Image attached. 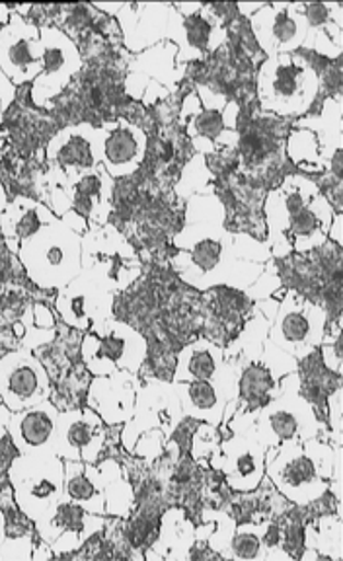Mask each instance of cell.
Instances as JSON below:
<instances>
[{
	"label": "cell",
	"instance_id": "1f68e13d",
	"mask_svg": "<svg viewBox=\"0 0 343 561\" xmlns=\"http://www.w3.org/2000/svg\"><path fill=\"white\" fill-rule=\"evenodd\" d=\"M7 205H9V195H7V190H4V185L0 182V217H2V213L7 209Z\"/></svg>",
	"mask_w": 343,
	"mask_h": 561
},
{
	"label": "cell",
	"instance_id": "4316f807",
	"mask_svg": "<svg viewBox=\"0 0 343 561\" xmlns=\"http://www.w3.org/2000/svg\"><path fill=\"white\" fill-rule=\"evenodd\" d=\"M287 154L293 164L300 170V174H324L325 164L320 157V142L310 129L297 127L293 129L287 139Z\"/></svg>",
	"mask_w": 343,
	"mask_h": 561
},
{
	"label": "cell",
	"instance_id": "f1b7e54d",
	"mask_svg": "<svg viewBox=\"0 0 343 561\" xmlns=\"http://www.w3.org/2000/svg\"><path fill=\"white\" fill-rule=\"evenodd\" d=\"M219 427L202 423L199 430L195 431L194 443H192V456L199 460L202 456H211L220 443Z\"/></svg>",
	"mask_w": 343,
	"mask_h": 561
},
{
	"label": "cell",
	"instance_id": "83f0119b",
	"mask_svg": "<svg viewBox=\"0 0 343 561\" xmlns=\"http://www.w3.org/2000/svg\"><path fill=\"white\" fill-rule=\"evenodd\" d=\"M265 530L267 525H240L235 528L230 538L229 552L225 558H237V560H267L270 548L265 542Z\"/></svg>",
	"mask_w": 343,
	"mask_h": 561
},
{
	"label": "cell",
	"instance_id": "d4e9b609",
	"mask_svg": "<svg viewBox=\"0 0 343 561\" xmlns=\"http://www.w3.org/2000/svg\"><path fill=\"white\" fill-rule=\"evenodd\" d=\"M172 4H141L135 26L125 34V44L132 51H147L168 42Z\"/></svg>",
	"mask_w": 343,
	"mask_h": 561
},
{
	"label": "cell",
	"instance_id": "7402d4cb",
	"mask_svg": "<svg viewBox=\"0 0 343 561\" xmlns=\"http://www.w3.org/2000/svg\"><path fill=\"white\" fill-rule=\"evenodd\" d=\"M55 219L59 217L47 207V203L36 202L26 195H16L14 202L7 205V209L0 217V232L12 245V252L19 255L20 242L24 238L36 234L39 228Z\"/></svg>",
	"mask_w": 343,
	"mask_h": 561
},
{
	"label": "cell",
	"instance_id": "3957f363",
	"mask_svg": "<svg viewBox=\"0 0 343 561\" xmlns=\"http://www.w3.org/2000/svg\"><path fill=\"white\" fill-rule=\"evenodd\" d=\"M258 100L265 114L305 117L310 114L320 90V77L302 51L265 57L258 77Z\"/></svg>",
	"mask_w": 343,
	"mask_h": 561
},
{
	"label": "cell",
	"instance_id": "7a4b0ae2",
	"mask_svg": "<svg viewBox=\"0 0 343 561\" xmlns=\"http://www.w3.org/2000/svg\"><path fill=\"white\" fill-rule=\"evenodd\" d=\"M340 450L342 447H330L318 437L285 438L277 447L265 450V478L283 500L297 507L315 505L330 491Z\"/></svg>",
	"mask_w": 343,
	"mask_h": 561
},
{
	"label": "cell",
	"instance_id": "52a82bcc",
	"mask_svg": "<svg viewBox=\"0 0 343 561\" xmlns=\"http://www.w3.org/2000/svg\"><path fill=\"white\" fill-rule=\"evenodd\" d=\"M324 423L318 420L315 405L300 392L299 370L279 380V394L255 415V435L265 448L277 447L285 438L320 437Z\"/></svg>",
	"mask_w": 343,
	"mask_h": 561
},
{
	"label": "cell",
	"instance_id": "ffe728a7",
	"mask_svg": "<svg viewBox=\"0 0 343 561\" xmlns=\"http://www.w3.org/2000/svg\"><path fill=\"white\" fill-rule=\"evenodd\" d=\"M59 413L61 410L55 405L54 400L37 403L22 412L10 413L7 433L16 453L19 455L55 453Z\"/></svg>",
	"mask_w": 343,
	"mask_h": 561
},
{
	"label": "cell",
	"instance_id": "2e32d148",
	"mask_svg": "<svg viewBox=\"0 0 343 561\" xmlns=\"http://www.w3.org/2000/svg\"><path fill=\"white\" fill-rule=\"evenodd\" d=\"M320 192L317 182L305 174L287 175L282 187H275L265 197V230L267 245L275 257H287L293 252L287 232L290 220Z\"/></svg>",
	"mask_w": 343,
	"mask_h": 561
},
{
	"label": "cell",
	"instance_id": "603a6c76",
	"mask_svg": "<svg viewBox=\"0 0 343 561\" xmlns=\"http://www.w3.org/2000/svg\"><path fill=\"white\" fill-rule=\"evenodd\" d=\"M65 462V495L62 501L75 503L92 515L106 517V495L102 473L96 465L62 460Z\"/></svg>",
	"mask_w": 343,
	"mask_h": 561
},
{
	"label": "cell",
	"instance_id": "cb8c5ba5",
	"mask_svg": "<svg viewBox=\"0 0 343 561\" xmlns=\"http://www.w3.org/2000/svg\"><path fill=\"white\" fill-rule=\"evenodd\" d=\"M174 390H176L182 413L187 420L209 423L215 427H219L220 421H225L229 400L222 396L217 386L205 380H195V382H174Z\"/></svg>",
	"mask_w": 343,
	"mask_h": 561
},
{
	"label": "cell",
	"instance_id": "484cf974",
	"mask_svg": "<svg viewBox=\"0 0 343 561\" xmlns=\"http://www.w3.org/2000/svg\"><path fill=\"white\" fill-rule=\"evenodd\" d=\"M102 482H104V495H106V515L114 517H127L132 513L135 503V491L132 483L124 480L119 466L114 460H107L100 468Z\"/></svg>",
	"mask_w": 343,
	"mask_h": 561
},
{
	"label": "cell",
	"instance_id": "7c38bea8",
	"mask_svg": "<svg viewBox=\"0 0 343 561\" xmlns=\"http://www.w3.org/2000/svg\"><path fill=\"white\" fill-rule=\"evenodd\" d=\"M39 39L44 45V70L32 82L30 94L37 107H52L82 69V55L71 35L59 27H39Z\"/></svg>",
	"mask_w": 343,
	"mask_h": 561
},
{
	"label": "cell",
	"instance_id": "8992f818",
	"mask_svg": "<svg viewBox=\"0 0 343 561\" xmlns=\"http://www.w3.org/2000/svg\"><path fill=\"white\" fill-rule=\"evenodd\" d=\"M149 357V342L141 330L107 318L90 325L80 342V360L92 377H110L119 370L137 375Z\"/></svg>",
	"mask_w": 343,
	"mask_h": 561
},
{
	"label": "cell",
	"instance_id": "e0dca14e",
	"mask_svg": "<svg viewBox=\"0 0 343 561\" xmlns=\"http://www.w3.org/2000/svg\"><path fill=\"white\" fill-rule=\"evenodd\" d=\"M106 438V423L90 405L71 408L59 413L55 455L61 456L62 460L98 465Z\"/></svg>",
	"mask_w": 343,
	"mask_h": 561
},
{
	"label": "cell",
	"instance_id": "d6a6232c",
	"mask_svg": "<svg viewBox=\"0 0 343 561\" xmlns=\"http://www.w3.org/2000/svg\"><path fill=\"white\" fill-rule=\"evenodd\" d=\"M7 538V513L0 508V543Z\"/></svg>",
	"mask_w": 343,
	"mask_h": 561
},
{
	"label": "cell",
	"instance_id": "6da1fadb",
	"mask_svg": "<svg viewBox=\"0 0 343 561\" xmlns=\"http://www.w3.org/2000/svg\"><path fill=\"white\" fill-rule=\"evenodd\" d=\"M174 267L195 289H250L264 273L262 263L238 260L232 232L225 227V205L213 195H195L187 203V227L174 237Z\"/></svg>",
	"mask_w": 343,
	"mask_h": 561
},
{
	"label": "cell",
	"instance_id": "f546056e",
	"mask_svg": "<svg viewBox=\"0 0 343 561\" xmlns=\"http://www.w3.org/2000/svg\"><path fill=\"white\" fill-rule=\"evenodd\" d=\"M16 98V87L7 79V75L0 70V104L4 110H10V105Z\"/></svg>",
	"mask_w": 343,
	"mask_h": 561
},
{
	"label": "cell",
	"instance_id": "9c48e42d",
	"mask_svg": "<svg viewBox=\"0 0 343 561\" xmlns=\"http://www.w3.org/2000/svg\"><path fill=\"white\" fill-rule=\"evenodd\" d=\"M328 325L330 316L324 307L300 290L290 289L279 298L270 328V342L300 363L322 345Z\"/></svg>",
	"mask_w": 343,
	"mask_h": 561
},
{
	"label": "cell",
	"instance_id": "44dd1931",
	"mask_svg": "<svg viewBox=\"0 0 343 561\" xmlns=\"http://www.w3.org/2000/svg\"><path fill=\"white\" fill-rule=\"evenodd\" d=\"M135 375L119 370L110 377H94L89 386V405L106 425L127 423L137 408Z\"/></svg>",
	"mask_w": 343,
	"mask_h": 561
},
{
	"label": "cell",
	"instance_id": "8fae6325",
	"mask_svg": "<svg viewBox=\"0 0 343 561\" xmlns=\"http://www.w3.org/2000/svg\"><path fill=\"white\" fill-rule=\"evenodd\" d=\"M52 392V377L34 351L20 347L0 357V402L10 412L47 402Z\"/></svg>",
	"mask_w": 343,
	"mask_h": 561
},
{
	"label": "cell",
	"instance_id": "5b68a950",
	"mask_svg": "<svg viewBox=\"0 0 343 561\" xmlns=\"http://www.w3.org/2000/svg\"><path fill=\"white\" fill-rule=\"evenodd\" d=\"M16 507L36 528L54 518L65 495V462L55 453L19 455L9 468Z\"/></svg>",
	"mask_w": 343,
	"mask_h": 561
},
{
	"label": "cell",
	"instance_id": "d6986e66",
	"mask_svg": "<svg viewBox=\"0 0 343 561\" xmlns=\"http://www.w3.org/2000/svg\"><path fill=\"white\" fill-rule=\"evenodd\" d=\"M106 145L102 167L114 180L132 178L149 157V137L141 125L129 119L106 123Z\"/></svg>",
	"mask_w": 343,
	"mask_h": 561
},
{
	"label": "cell",
	"instance_id": "4dcf8cb0",
	"mask_svg": "<svg viewBox=\"0 0 343 561\" xmlns=\"http://www.w3.org/2000/svg\"><path fill=\"white\" fill-rule=\"evenodd\" d=\"M342 222V213H335L334 220H332V225H330V228H328V240H330V242H334V244L338 245H343Z\"/></svg>",
	"mask_w": 343,
	"mask_h": 561
},
{
	"label": "cell",
	"instance_id": "9a60e30c",
	"mask_svg": "<svg viewBox=\"0 0 343 561\" xmlns=\"http://www.w3.org/2000/svg\"><path fill=\"white\" fill-rule=\"evenodd\" d=\"M106 123H75L55 133L45 147L52 167L59 168L72 180L77 175L89 174L102 164L106 145Z\"/></svg>",
	"mask_w": 343,
	"mask_h": 561
},
{
	"label": "cell",
	"instance_id": "ba28073f",
	"mask_svg": "<svg viewBox=\"0 0 343 561\" xmlns=\"http://www.w3.org/2000/svg\"><path fill=\"white\" fill-rule=\"evenodd\" d=\"M258 412H237L230 417L232 435L220 440L213 453V466L219 470L232 490L254 493L265 480V450L255 435Z\"/></svg>",
	"mask_w": 343,
	"mask_h": 561
},
{
	"label": "cell",
	"instance_id": "4fadbf2b",
	"mask_svg": "<svg viewBox=\"0 0 343 561\" xmlns=\"http://www.w3.org/2000/svg\"><path fill=\"white\" fill-rule=\"evenodd\" d=\"M248 26L264 57L300 51L310 32L302 2H264V7L254 16L248 18Z\"/></svg>",
	"mask_w": 343,
	"mask_h": 561
},
{
	"label": "cell",
	"instance_id": "836d02e7",
	"mask_svg": "<svg viewBox=\"0 0 343 561\" xmlns=\"http://www.w3.org/2000/svg\"><path fill=\"white\" fill-rule=\"evenodd\" d=\"M4 114H7V110L0 104V127H2V123H4ZM2 147H4V140L0 139V160H2Z\"/></svg>",
	"mask_w": 343,
	"mask_h": 561
},
{
	"label": "cell",
	"instance_id": "5bb4252c",
	"mask_svg": "<svg viewBox=\"0 0 343 561\" xmlns=\"http://www.w3.org/2000/svg\"><path fill=\"white\" fill-rule=\"evenodd\" d=\"M0 70L14 87L32 84L44 70L39 27L14 9L9 24L0 27Z\"/></svg>",
	"mask_w": 343,
	"mask_h": 561
},
{
	"label": "cell",
	"instance_id": "30bf717a",
	"mask_svg": "<svg viewBox=\"0 0 343 561\" xmlns=\"http://www.w3.org/2000/svg\"><path fill=\"white\" fill-rule=\"evenodd\" d=\"M114 275L110 263L90 265L79 273V277L59 290L55 307L61 316L62 324L79 332H89L90 325L107 320V312L114 307Z\"/></svg>",
	"mask_w": 343,
	"mask_h": 561
},
{
	"label": "cell",
	"instance_id": "ac0fdd59",
	"mask_svg": "<svg viewBox=\"0 0 343 561\" xmlns=\"http://www.w3.org/2000/svg\"><path fill=\"white\" fill-rule=\"evenodd\" d=\"M106 517L92 515L75 503L62 501L54 518L36 530L42 540L52 546L55 558H71L72 553L79 552L84 543L92 540V536L102 533Z\"/></svg>",
	"mask_w": 343,
	"mask_h": 561
},
{
	"label": "cell",
	"instance_id": "277c9868",
	"mask_svg": "<svg viewBox=\"0 0 343 561\" xmlns=\"http://www.w3.org/2000/svg\"><path fill=\"white\" fill-rule=\"evenodd\" d=\"M19 260L34 285L61 290L82 272V238L55 219L20 242Z\"/></svg>",
	"mask_w": 343,
	"mask_h": 561
}]
</instances>
